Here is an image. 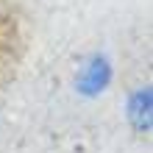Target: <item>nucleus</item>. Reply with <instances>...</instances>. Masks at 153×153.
I'll return each mask as SVG.
<instances>
[{
	"instance_id": "1",
	"label": "nucleus",
	"mask_w": 153,
	"mask_h": 153,
	"mask_svg": "<svg viewBox=\"0 0 153 153\" xmlns=\"http://www.w3.org/2000/svg\"><path fill=\"white\" fill-rule=\"evenodd\" d=\"M111 81H114V61L103 50H95V53H86L81 59V64L75 70V78H73V86H75L78 97L97 100L100 95L109 92Z\"/></svg>"
},
{
	"instance_id": "2",
	"label": "nucleus",
	"mask_w": 153,
	"mask_h": 153,
	"mask_svg": "<svg viewBox=\"0 0 153 153\" xmlns=\"http://www.w3.org/2000/svg\"><path fill=\"white\" fill-rule=\"evenodd\" d=\"M125 123L139 137H148L153 131V86L150 84H139L128 92V97H125Z\"/></svg>"
}]
</instances>
